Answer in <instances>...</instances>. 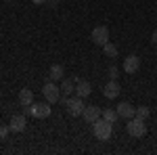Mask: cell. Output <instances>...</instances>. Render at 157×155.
Here are the masks:
<instances>
[{"instance_id":"cell-1","label":"cell","mask_w":157,"mask_h":155,"mask_svg":"<svg viewBox=\"0 0 157 155\" xmlns=\"http://www.w3.org/2000/svg\"><path fill=\"white\" fill-rule=\"evenodd\" d=\"M92 134H94V138H98V141H109L111 134H113V124L107 122V119H103V118H98L92 124Z\"/></svg>"},{"instance_id":"cell-2","label":"cell","mask_w":157,"mask_h":155,"mask_svg":"<svg viewBox=\"0 0 157 155\" xmlns=\"http://www.w3.org/2000/svg\"><path fill=\"white\" fill-rule=\"evenodd\" d=\"M126 132L130 134V136H134V138H143L147 134V124H145V119H140V118H130L128 119V124H126Z\"/></svg>"},{"instance_id":"cell-3","label":"cell","mask_w":157,"mask_h":155,"mask_svg":"<svg viewBox=\"0 0 157 155\" xmlns=\"http://www.w3.org/2000/svg\"><path fill=\"white\" fill-rule=\"evenodd\" d=\"M42 95H44V99L48 101L50 105H55V103H59V99H61V88L57 86V82L48 80L42 86Z\"/></svg>"},{"instance_id":"cell-4","label":"cell","mask_w":157,"mask_h":155,"mask_svg":"<svg viewBox=\"0 0 157 155\" xmlns=\"http://www.w3.org/2000/svg\"><path fill=\"white\" fill-rule=\"evenodd\" d=\"M84 99L82 96H73V99H69L67 101V105H65V109H67V115H71V118H80L82 115V111H84Z\"/></svg>"},{"instance_id":"cell-5","label":"cell","mask_w":157,"mask_h":155,"mask_svg":"<svg viewBox=\"0 0 157 155\" xmlns=\"http://www.w3.org/2000/svg\"><path fill=\"white\" fill-rule=\"evenodd\" d=\"M50 113H52V107H50V103H32V118L36 119H46L50 118Z\"/></svg>"},{"instance_id":"cell-6","label":"cell","mask_w":157,"mask_h":155,"mask_svg":"<svg viewBox=\"0 0 157 155\" xmlns=\"http://www.w3.org/2000/svg\"><path fill=\"white\" fill-rule=\"evenodd\" d=\"M90 40L98 44V46H103V44H107L109 42V27L107 25H97L94 29H92V34H90Z\"/></svg>"},{"instance_id":"cell-7","label":"cell","mask_w":157,"mask_h":155,"mask_svg":"<svg viewBox=\"0 0 157 155\" xmlns=\"http://www.w3.org/2000/svg\"><path fill=\"white\" fill-rule=\"evenodd\" d=\"M140 69V57L138 55H128L124 59V73H136Z\"/></svg>"},{"instance_id":"cell-8","label":"cell","mask_w":157,"mask_h":155,"mask_svg":"<svg viewBox=\"0 0 157 155\" xmlns=\"http://www.w3.org/2000/svg\"><path fill=\"white\" fill-rule=\"evenodd\" d=\"M82 118H84L86 124H94L98 118H101V109L97 105H86L84 111H82Z\"/></svg>"},{"instance_id":"cell-9","label":"cell","mask_w":157,"mask_h":155,"mask_svg":"<svg viewBox=\"0 0 157 155\" xmlns=\"http://www.w3.org/2000/svg\"><path fill=\"white\" fill-rule=\"evenodd\" d=\"M121 92V86L117 80H109L107 84H105V88H103V95L107 96V99H117Z\"/></svg>"},{"instance_id":"cell-10","label":"cell","mask_w":157,"mask_h":155,"mask_svg":"<svg viewBox=\"0 0 157 155\" xmlns=\"http://www.w3.org/2000/svg\"><path fill=\"white\" fill-rule=\"evenodd\" d=\"M115 111H117V115H120L121 119H126V122L136 115V107H132V105H130V103H126V101L120 103V105L115 107Z\"/></svg>"},{"instance_id":"cell-11","label":"cell","mask_w":157,"mask_h":155,"mask_svg":"<svg viewBox=\"0 0 157 155\" xmlns=\"http://www.w3.org/2000/svg\"><path fill=\"white\" fill-rule=\"evenodd\" d=\"M90 92H92L90 82H86V80H78V82H75V95L78 96L86 99V96H90Z\"/></svg>"},{"instance_id":"cell-12","label":"cell","mask_w":157,"mask_h":155,"mask_svg":"<svg viewBox=\"0 0 157 155\" xmlns=\"http://www.w3.org/2000/svg\"><path fill=\"white\" fill-rule=\"evenodd\" d=\"M25 115H13L9 126H11V132H23L25 130Z\"/></svg>"},{"instance_id":"cell-13","label":"cell","mask_w":157,"mask_h":155,"mask_svg":"<svg viewBox=\"0 0 157 155\" xmlns=\"http://www.w3.org/2000/svg\"><path fill=\"white\" fill-rule=\"evenodd\" d=\"M34 103V92L29 90V88H23V90H19V105L25 107V105H32Z\"/></svg>"},{"instance_id":"cell-14","label":"cell","mask_w":157,"mask_h":155,"mask_svg":"<svg viewBox=\"0 0 157 155\" xmlns=\"http://www.w3.org/2000/svg\"><path fill=\"white\" fill-rule=\"evenodd\" d=\"M75 82H78V78H69V80H63V84H61V92L63 95H73L75 92Z\"/></svg>"},{"instance_id":"cell-15","label":"cell","mask_w":157,"mask_h":155,"mask_svg":"<svg viewBox=\"0 0 157 155\" xmlns=\"http://www.w3.org/2000/svg\"><path fill=\"white\" fill-rule=\"evenodd\" d=\"M63 76H65V69H63V65H50L48 78L52 80V82H57V80H63Z\"/></svg>"},{"instance_id":"cell-16","label":"cell","mask_w":157,"mask_h":155,"mask_svg":"<svg viewBox=\"0 0 157 155\" xmlns=\"http://www.w3.org/2000/svg\"><path fill=\"white\" fill-rule=\"evenodd\" d=\"M101 118L103 119H107V122H111V124H115V122H117V119H120V115H117V111H115V109H103V111H101Z\"/></svg>"},{"instance_id":"cell-17","label":"cell","mask_w":157,"mask_h":155,"mask_svg":"<svg viewBox=\"0 0 157 155\" xmlns=\"http://www.w3.org/2000/svg\"><path fill=\"white\" fill-rule=\"evenodd\" d=\"M103 52H105V57H109V59H115L117 57V46L107 42V44H103Z\"/></svg>"},{"instance_id":"cell-18","label":"cell","mask_w":157,"mask_h":155,"mask_svg":"<svg viewBox=\"0 0 157 155\" xmlns=\"http://www.w3.org/2000/svg\"><path fill=\"white\" fill-rule=\"evenodd\" d=\"M151 115V109L145 107V105H140V107H136V118H140V119H147Z\"/></svg>"},{"instance_id":"cell-19","label":"cell","mask_w":157,"mask_h":155,"mask_svg":"<svg viewBox=\"0 0 157 155\" xmlns=\"http://www.w3.org/2000/svg\"><path fill=\"white\" fill-rule=\"evenodd\" d=\"M107 76H109V80H117V78H120V69H117L115 65H111L107 69Z\"/></svg>"},{"instance_id":"cell-20","label":"cell","mask_w":157,"mask_h":155,"mask_svg":"<svg viewBox=\"0 0 157 155\" xmlns=\"http://www.w3.org/2000/svg\"><path fill=\"white\" fill-rule=\"evenodd\" d=\"M9 134H11V126H9V124L0 126V141H4V138H6Z\"/></svg>"},{"instance_id":"cell-21","label":"cell","mask_w":157,"mask_h":155,"mask_svg":"<svg viewBox=\"0 0 157 155\" xmlns=\"http://www.w3.org/2000/svg\"><path fill=\"white\" fill-rule=\"evenodd\" d=\"M46 4H48L50 9H57V6H59V0H48Z\"/></svg>"},{"instance_id":"cell-22","label":"cell","mask_w":157,"mask_h":155,"mask_svg":"<svg viewBox=\"0 0 157 155\" xmlns=\"http://www.w3.org/2000/svg\"><path fill=\"white\" fill-rule=\"evenodd\" d=\"M151 42H153V44H157V29L151 34Z\"/></svg>"},{"instance_id":"cell-23","label":"cell","mask_w":157,"mask_h":155,"mask_svg":"<svg viewBox=\"0 0 157 155\" xmlns=\"http://www.w3.org/2000/svg\"><path fill=\"white\" fill-rule=\"evenodd\" d=\"M32 2H34V4H36V6H40V4H46V2H48V0H32Z\"/></svg>"},{"instance_id":"cell-24","label":"cell","mask_w":157,"mask_h":155,"mask_svg":"<svg viewBox=\"0 0 157 155\" xmlns=\"http://www.w3.org/2000/svg\"><path fill=\"white\" fill-rule=\"evenodd\" d=\"M155 57H157V44H155Z\"/></svg>"},{"instance_id":"cell-25","label":"cell","mask_w":157,"mask_h":155,"mask_svg":"<svg viewBox=\"0 0 157 155\" xmlns=\"http://www.w3.org/2000/svg\"><path fill=\"white\" fill-rule=\"evenodd\" d=\"M4 2H9V0H4Z\"/></svg>"}]
</instances>
